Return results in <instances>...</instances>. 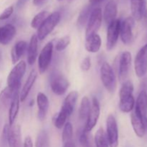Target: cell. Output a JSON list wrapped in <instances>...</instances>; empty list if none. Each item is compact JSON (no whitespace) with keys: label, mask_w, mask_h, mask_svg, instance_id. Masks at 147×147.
<instances>
[{"label":"cell","mask_w":147,"mask_h":147,"mask_svg":"<svg viewBox=\"0 0 147 147\" xmlns=\"http://www.w3.org/2000/svg\"><path fill=\"white\" fill-rule=\"evenodd\" d=\"M100 79L103 85L109 93H114L117 87V80L113 67L106 62L103 63L100 70Z\"/></svg>","instance_id":"obj_1"},{"label":"cell","mask_w":147,"mask_h":147,"mask_svg":"<svg viewBox=\"0 0 147 147\" xmlns=\"http://www.w3.org/2000/svg\"><path fill=\"white\" fill-rule=\"evenodd\" d=\"M61 19V14L59 11H55L47 17L42 24L37 29V37L39 40H43L48 34L53 32L55 27L57 25Z\"/></svg>","instance_id":"obj_2"},{"label":"cell","mask_w":147,"mask_h":147,"mask_svg":"<svg viewBox=\"0 0 147 147\" xmlns=\"http://www.w3.org/2000/svg\"><path fill=\"white\" fill-rule=\"evenodd\" d=\"M27 65L24 60L17 63L12 70L9 73L7 77V86L15 90H19L21 85V80L26 71Z\"/></svg>","instance_id":"obj_3"},{"label":"cell","mask_w":147,"mask_h":147,"mask_svg":"<svg viewBox=\"0 0 147 147\" xmlns=\"http://www.w3.org/2000/svg\"><path fill=\"white\" fill-rule=\"evenodd\" d=\"M102 20H103V15H102L101 9L99 7L93 9L87 23L86 39L93 34H97L98 31L101 26Z\"/></svg>","instance_id":"obj_4"},{"label":"cell","mask_w":147,"mask_h":147,"mask_svg":"<svg viewBox=\"0 0 147 147\" xmlns=\"http://www.w3.org/2000/svg\"><path fill=\"white\" fill-rule=\"evenodd\" d=\"M106 136L109 146H119V129L117 121L112 114H110L106 120Z\"/></svg>","instance_id":"obj_5"},{"label":"cell","mask_w":147,"mask_h":147,"mask_svg":"<svg viewBox=\"0 0 147 147\" xmlns=\"http://www.w3.org/2000/svg\"><path fill=\"white\" fill-rule=\"evenodd\" d=\"M53 47H54L53 43L52 42H49L45 45V47H43L39 55L38 68L39 73L40 74H42L47 70L50 63H51Z\"/></svg>","instance_id":"obj_6"},{"label":"cell","mask_w":147,"mask_h":147,"mask_svg":"<svg viewBox=\"0 0 147 147\" xmlns=\"http://www.w3.org/2000/svg\"><path fill=\"white\" fill-rule=\"evenodd\" d=\"M134 70L137 77L142 78L147 73V43L136 54L134 60Z\"/></svg>","instance_id":"obj_7"},{"label":"cell","mask_w":147,"mask_h":147,"mask_svg":"<svg viewBox=\"0 0 147 147\" xmlns=\"http://www.w3.org/2000/svg\"><path fill=\"white\" fill-rule=\"evenodd\" d=\"M121 20L116 19L109 24L107 30V37H106V48L108 50H111L116 46L119 37L120 35Z\"/></svg>","instance_id":"obj_8"},{"label":"cell","mask_w":147,"mask_h":147,"mask_svg":"<svg viewBox=\"0 0 147 147\" xmlns=\"http://www.w3.org/2000/svg\"><path fill=\"white\" fill-rule=\"evenodd\" d=\"M100 108L98 100L96 98H93L90 112L86 119L87 121H86V126L84 127L85 130L88 132H90L93 130V128L97 124L99 116H100Z\"/></svg>","instance_id":"obj_9"},{"label":"cell","mask_w":147,"mask_h":147,"mask_svg":"<svg viewBox=\"0 0 147 147\" xmlns=\"http://www.w3.org/2000/svg\"><path fill=\"white\" fill-rule=\"evenodd\" d=\"M135 20L132 17H129L121 22L120 36L121 41L125 45H130L133 40V28Z\"/></svg>","instance_id":"obj_10"},{"label":"cell","mask_w":147,"mask_h":147,"mask_svg":"<svg viewBox=\"0 0 147 147\" xmlns=\"http://www.w3.org/2000/svg\"><path fill=\"white\" fill-rule=\"evenodd\" d=\"M70 86L67 79L62 74H55L50 80V88L53 93L57 96H63Z\"/></svg>","instance_id":"obj_11"},{"label":"cell","mask_w":147,"mask_h":147,"mask_svg":"<svg viewBox=\"0 0 147 147\" xmlns=\"http://www.w3.org/2000/svg\"><path fill=\"white\" fill-rule=\"evenodd\" d=\"M131 54L129 51L123 52L120 57L119 66V78L121 83H124L129 75L131 65Z\"/></svg>","instance_id":"obj_12"},{"label":"cell","mask_w":147,"mask_h":147,"mask_svg":"<svg viewBox=\"0 0 147 147\" xmlns=\"http://www.w3.org/2000/svg\"><path fill=\"white\" fill-rule=\"evenodd\" d=\"M134 111L144 120L145 126H147V93L145 90L139 93L136 99Z\"/></svg>","instance_id":"obj_13"},{"label":"cell","mask_w":147,"mask_h":147,"mask_svg":"<svg viewBox=\"0 0 147 147\" xmlns=\"http://www.w3.org/2000/svg\"><path fill=\"white\" fill-rule=\"evenodd\" d=\"M7 144L9 147H21L22 133L20 125L9 127L7 134Z\"/></svg>","instance_id":"obj_14"},{"label":"cell","mask_w":147,"mask_h":147,"mask_svg":"<svg viewBox=\"0 0 147 147\" xmlns=\"http://www.w3.org/2000/svg\"><path fill=\"white\" fill-rule=\"evenodd\" d=\"M17 34L15 27L11 24H7L0 27V44L3 45H8Z\"/></svg>","instance_id":"obj_15"},{"label":"cell","mask_w":147,"mask_h":147,"mask_svg":"<svg viewBox=\"0 0 147 147\" xmlns=\"http://www.w3.org/2000/svg\"><path fill=\"white\" fill-rule=\"evenodd\" d=\"M146 0H131V11L134 20L139 21L144 17L146 11Z\"/></svg>","instance_id":"obj_16"},{"label":"cell","mask_w":147,"mask_h":147,"mask_svg":"<svg viewBox=\"0 0 147 147\" xmlns=\"http://www.w3.org/2000/svg\"><path fill=\"white\" fill-rule=\"evenodd\" d=\"M37 76H38V73H37V70L35 69L32 70L28 78H27V80H26L25 83H24V86H23L21 92L20 93V101L24 102L25 99L27 98L30 90H31L32 88L33 85H34V82H35L36 79H37Z\"/></svg>","instance_id":"obj_17"},{"label":"cell","mask_w":147,"mask_h":147,"mask_svg":"<svg viewBox=\"0 0 147 147\" xmlns=\"http://www.w3.org/2000/svg\"><path fill=\"white\" fill-rule=\"evenodd\" d=\"M131 121L136 136L139 138L144 137L146 133V126L143 119L136 112L134 111L131 115Z\"/></svg>","instance_id":"obj_18"},{"label":"cell","mask_w":147,"mask_h":147,"mask_svg":"<svg viewBox=\"0 0 147 147\" xmlns=\"http://www.w3.org/2000/svg\"><path fill=\"white\" fill-rule=\"evenodd\" d=\"M37 104L38 107V119L40 121H43L45 119L46 114L49 109V100L47 96L42 92L37 93Z\"/></svg>","instance_id":"obj_19"},{"label":"cell","mask_w":147,"mask_h":147,"mask_svg":"<svg viewBox=\"0 0 147 147\" xmlns=\"http://www.w3.org/2000/svg\"><path fill=\"white\" fill-rule=\"evenodd\" d=\"M118 13V7L116 1L111 0L106 4L103 11V19L105 22L109 25L112 22L116 20V16Z\"/></svg>","instance_id":"obj_20"},{"label":"cell","mask_w":147,"mask_h":147,"mask_svg":"<svg viewBox=\"0 0 147 147\" xmlns=\"http://www.w3.org/2000/svg\"><path fill=\"white\" fill-rule=\"evenodd\" d=\"M27 49V43L24 40H20L14 45L11 51V61L13 64H16L17 62L20 61V58L24 55Z\"/></svg>","instance_id":"obj_21"},{"label":"cell","mask_w":147,"mask_h":147,"mask_svg":"<svg viewBox=\"0 0 147 147\" xmlns=\"http://www.w3.org/2000/svg\"><path fill=\"white\" fill-rule=\"evenodd\" d=\"M38 38L36 34H33L30 39V44L28 45L27 53V63L30 65H32L36 61L37 57V49H38Z\"/></svg>","instance_id":"obj_22"},{"label":"cell","mask_w":147,"mask_h":147,"mask_svg":"<svg viewBox=\"0 0 147 147\" xmlns=\"http://www.w3.org/2000/svg\"><path fill=\"white\" fill-rule=\"evenodd\" d=\"M20 92L17 91L14 94L12 100L10 103L9 109V125L10 126L14 124L16 120L17 114L20 110Z\"/></svg>","instance_id":"obj_23"},{"label":"cell","mask_w":147,"mask_h":147,"mask_svg":"<svg viewBox=\"0 0 147 147\" xmlns=\"http://www.w3.org/2000/svg\"><path fill=\"white\" fill-rule=\"evenodd\" d=\"M78 98V93L75 90V91H71L70 93H69L67 97L65 98L61 109L65 111L69 116L73 113V111H74Z\"/></svg>","instance_id":"obj_24"},{"label":"cell","mask_w":147,"mask_h":147,"mask_svg":"<svg viewBox=\"0 0 147 147\" xmlns=\"http://www.w3.org/2000/svg\"><path fill=\"white\" fill-rule=\"evenodd\" d=\"M19 91L11 88L6 87L0 93V109H6L9 105H10L14 94Z\"/></svg>","instance_id":"obj_25"},{"label":"cell","mask_w":147,"mask_h":147,"mask_svg":"<svg viewBox=\"0 0 147 147\" xmlns=\"http://www.w3.org/2000/svg\"><path fill=\"white\" fill-rule=\"evenodd\" d=\"M85 47L89 53H98L101 47V39L100 36L98 34H95L86 38Z\"/></svg>","instance_id":"obj_26"},{"label":"cell","mask_w":147,"mask_h":147,"mask_svg":"<svg viewBox=\"0 0 147 147\" xmlns=\"http://www.w3.org/2000/svg\"><path fill=\"white\" fill-rule=\"evenodd\" d=\"M135 106V100L133 95L120 97L119 109L123 113H129L132 111Z\"/></svg>","instance_id":"obj_27"},{"label":"cell","mask_w":147,"mask_h":147,"mask_svg":"<svg viewBox=\"0 0 147 147\" xmlns=\"http://www.w3.org/2000/svg\"><path fill=\"white\" fill-rule=\"evenodd\" d=\"M95 144L96 147H109V141H108L107 136H106V133L103 128H100L98 129L96 131V134H95L94 137Z\"/></svg>","instance_id":"obj_28"},{"label":"cell","mask_w":147,"mask_h":147,"mask_svg":"<svg viewBox=\"0 0 147 147\" xmlns=\"http://www.w3.org/2000/svg\"><path fill=\"white\" fill-rule=\"evenodd\" d=\"M91 103L87 96H84L80 102V109H79V118L80 120H86L90 112Z\"/></svg>","instance_id":"obj_29"},{"label":"cell","mask_w":147,"mask_h":147,"mask_svg":"<svg viewBox=\"0 0 147 147\" xmlns=\"http://www.w3.org/2000/svg\"><path fill=\"white\" fill-rule=\"evenodd\" d=\"M92 10H93V9H92L91 4L87 5L82 9V11L79 14L77 21L78 26L79 27H83L86 25V24H87Z\"/></svg>","instance_id":"obj_30"},{"label":"cell","mask_w":147,"mask_h":147,"mask_svg":"<svg viewBox=\"0 0 147 147\" xmlns=\"http://www.w3.org/2000/svg\"><path fill=\"white\" fill-rule=\"evenodd\" d=\"M68 117L69 116L67 115V113L63 109H60V111L57 114L55 115L54 118H53V123H54L55 126L57 129H61L65 124L66 120Z\"/></svg>","instance_id":"obj_31"},{"label":"cell","mask_w":147,"mask_h":147,"mask_svg":"<svg viewBox=\"0 0 147 147\" xmlns=\"http://www.w3.org/2000/svg\"><path fill=\"white\" fill-rule=\"evenodd\" d=\"M50 14V13L47 11H42L39 12L32 20L31 27L34 29H38Z\"/></svg>","instance_id":"obj_32"},{"label":"cell","mask_w":147,"mask_h":147,"mask_svg":"<svg viewBox=\"0 0 147 147\" xmlns=\"http://www.w3.org/2000/svg\"><path fill=\"white\" fill-rule=\"evenodd\" d=\"M73 136V125L70 122H67L63 126V134H62V140L63 144L71 142Z\"/></svg>","instance_id":"obj_33"},{"label":"cell","mask_w":147,"mask_h":147,"mask_svg":"<svg viewBox=\"0 0 147 147\" xmlns=\"http://www.w3.org/2000/svg\"><path fill=\"white\" fill-rule=\"evenodd\" d=\"M90 134V132L87 131L84 129L80 132L79 136V142L81 147H93Z\"/></svg>","instance_id":"obj_34"},{"label":"cell","mask_w":147,"mask_h":147,"mask_svg":"<svg viewBox=\"0 0 147 147\" xmlns=\"http://www.w3.org/2000/svg\"><path fill=\"white\" fill-rule=\"evenodd\" d=\"M134 89V88L132 82L131 80H126L124 83H123V86L121 88L120 92H119V97L133 95Z\"/></svg>","instance_id":"obj_35"},{"label":"cell","mask_w":147,"mask_h":147,"mask_svg":"<svg viewBox=\"0 0 147 147\" xmlns=\"http://www.w3.org/2000/svg\"><path fill=\"white\" fill-rule=\"evenodd\" d=\"M70 43V37L69 35H65L57 41L55 45V50L60 52L65 50Z\"/></svg>","instance_id":"obj_36"},{"label":"cell","mask_w":147,"mask_h":147,"mask_svg":"<svg viewBox=\"0 0 147 147\" xmlns=\"http://www.w3.org/2000/svg\"><path fill=\"white\" fill-rule=\"evenodd\" d=\"M47 142V135L45 131H42L37 135L36 139L35 147H45Z\"/></svg>","instance_id":"obj_37"},{"label":"cell","mask_w":147,"mask_h":147,"mask_svg":"<svg viewBox=\"0 0 147 147\" xmlns=\"http://www.w3.org/2000/svg\"><path fill=\"white\" fill-rule=\"evenodd\" d=\"M13 11H14V7L13 6H10L6 8L3 11V12L0 14V20H6L7 19L9 18L11 15L12 14Z\"/></svg>","instance_id":"obj_38"},{"label":"cell","mask_w":147,"mask_h":147,"mask_svg":"<svg viewBox=\"0 0 147 147\" xmlns=\"http://www.w3.org/2000/svg\"><path fill=\"white\" fill-rule=\"evenodd\" d=\"M91 67V60H90V57H86L82 61L81 65H80V67H81L82 70L83 71H88Z\"/></svg>","instance_id":"obj_39"},{"label":"cell","mask_w":147,"mask_h":147,"mask_svg":"<svg viewBox=\"0 0 147 147\" xmlns=\"http://www.w3.org/2000/svg\"><path fill=\"white\" fill-rule=\"evenodd\" d=\"M24 147H33V142L32 138L30 136H27L24 139Z\"/></svg>","instance_id":"obj_40"},{"label":"cell","mask_w":147,"mask_h":147,"mask_svg":"<svg viewBox=\"0 0 147 147\" xmlns=\"http://www.w3.org/2000/svg\"><path fill=\"white\" fill-rule=\"evenodd\" d=\"M29 0H18L17 2V7L18 9H21L25 5Z\"/></svg>","instance_id":"obj_41"},{"label":"cell","mask_w":147,"mask_h":147,"mask_svg":"<svg viewBox=\"0 0 147 147\" xmlns=\"http://www.w3.org/2000/svg\"><path fill=\"white\" fill-rule=\"evenodd\" d=\"M46 0H33V4L36 7H40L42 5Z\"/></svg>","instance_id":"obj_42"},{"label":"cell","mask_w":147,"mask_h":147,"mask_svg":"<svg viewBox=\"0 0 147 147\" xmlns=\"http://www.w3.org/2000/svg\"><path fill=\"white\" fill-rule=\"evenodd\" d=\"M63 147H76V146H75L74 142H73V141H71V142H67V143L63 144Z\"/></svg>","instance_id":"obj_43"},{"label":"cell","mask_w":147,"mask_h":147,"mask_svg":"<svg viewBox=\"0 0 147 147\" xmlns=\"http://www.w3.org/2000/svg\"><path fill=\"white\" fill-rule=\"evenodd\" d=\"M103 1V0H89V1H90V4H91L92 6L95 5V4H98V3L101 2V1Z\"/></svg>","instance_id":"obj_44"},{"label":"cell","mask_w":147,"mask_h":147,"mask_svg":"<svg viewBox=\"0 0 147 147\" xmlns=\"http://www.w3.org/2000/svg\"><path fill=\"white\" fill-rule=\"evenodd\" d=\"M57 1H62V0H57Z\"/></svg>","instance_id":"obj_45"},{"label":"cell","mask_w":147,"mask_h":147,"mask_svg":"<svg viewBox=\"0 0 147 147\" xmlns=\"http://www.w3.org/2000/svg\"><path fill=\"white\" fill-rule=\"evenodd\" d=\"M68 1H72V0H68Z\"/></svg>","instance_id":"obj_46"}]
</instances>
